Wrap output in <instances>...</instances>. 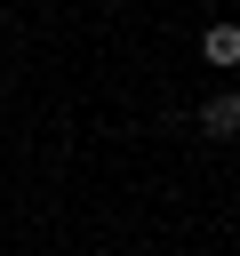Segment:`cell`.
Returning <instances> with one entry per match:
<instances>
[{
  "instance_id": "1",
  "label": "cell",
  "mask_w": 240,
  "mask_h": 256,
  "mask_svg": "<svg viewBox=\"0 0 240 256\" xmlns=\"http://www.w3.org/2000/svg\"><path fill=\"white\" fill-rule=\"evenodd\" d=\"M200 128H208V136H232V128H240V104H232V96H208Z\"/></svg>"
},
{
  "instance_id": "2",
  "label": "cell",
  "mask_w": 240,
  "mask_h": 256,
  "mask_svg": "<svg viewBox=\"0 0 240 256\" xmlns=\"http://www.w3.org/2000/svg\"><path fill=\"white\" fill-rule=\"evenodd\" d=\"M232 56H240V32L216 24V32H208V64H232Z\"/></svg>"
}]
</instances>
